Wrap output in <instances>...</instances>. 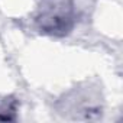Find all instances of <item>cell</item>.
I'll use <instances>...</instances> for the list:
<instances>
[{
	"label": "cell",
	"instance_id": "7a4b0ae2",
	"mask_svg": "<svg viewBox=\"0 0 123 123\" xmlns=\"http://www.w3.org/2000/svg\"><path fill=\"white\" fill-rule=\"evenodd\" d=\"M16 119V101L5 98L0 101V120H15Z\"/></svg>",
	"mask_w": 123,
	"mask_h": 123
},
{
	"label": "cell",
	"instance_id": "6da1fadb",
	"mask_svg": "<svg viewBox=\"0 0 123 123\" xmlns=\"http://www.w3.org/2000/svg\"><path fill=\"white\" fill-rule=\"evenodd\" d=\"M36 28L49 36H67L75 25L74 0H41L35 16Z\"/></svg>",
	"mask_w": 123,
	"mask_h": 123
}]
</instances>
